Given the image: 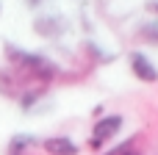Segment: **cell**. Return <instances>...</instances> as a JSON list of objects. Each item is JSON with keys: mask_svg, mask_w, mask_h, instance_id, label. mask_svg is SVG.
Returning <instances> with one entry per match:
<instances>
[{"mask_svg": "<svg viewBox=\"0 0 158 155\" xmlns=\"http://www.w3.org/2000/svg\"><path fill=\"white\" fill-rule=\"evenodd\" d=\"M3 50H6V61H8L11 67H17L22 75L33 78V80L50 83V80H56V78L61 75V67H58L56 61H50L47 55H42V53L22 50V47H17V44H6Z\"/></svg>", "mask_w": 158, "mask_h": 155, "instance_id": "6da1fadb", "label": "cell"}, {"mask_svg": "<svg viewBox=\"0 0 158 155\" xmlns=\"http://www.w3.org/2000/svg\"><path fill=\"white\" fill-rule=\"evenodd\" d=\"M122 125H125L122 114H108V116H100V119L94 122L92 133H89V150H100V147H106L111 139H117V133L122 130Z\"/></svg>", "mask_w": 158, "mask_h": 155, "instance_id": "7a4b0ae2", "label": "cell"}, {"mask_svg": "<svg viewBox=\"0 0 158 155\" xmlns=\"http://www.w3.org/2000/svg\"><path fill=\"white\" fill-rule=\"evenodd\" d=\"M128 64H131V72H133L139 80H144V83H156V80H158V67L153 64V58H150L147 53H142V50H131Z\"/></svg>", "mask_w": 158, "mask_h": 155, "instance_id": "3957f363", "label": "cell"}, {"mask_svg": "<svg viewBox=\"0 0 158 155\" xmlns=\"http://www.w3.org/2000/svg\"><path fill=\"white\" fill-rule=\"evenodd\" d=\"M42 150L47 155H78V144L67 136H50L42 141Z\"/></svg>", "mask_w": 158, "mask_h": 155, "instance_id": "277c9868", "label": "cell"}, {"mask_svg": "<svg viewBox=\"0 0 158 155\" xmlns=\"http://www.w3.org/2000/svg\"><path fill=\"white\" fill-rule=\"evenodd\" d=\"M33 144H36V139H33V136H28V133H17V136L8 141L6 155H25L28 150H33Z\"/></svg>", "mask_w": 158, "mask_h": 155, "instance_id": "5b68a950", "label": "cell"}, {"mask_svg": "<svg viewBox=\"0 0 158 155\" xmlns=\"http://www.w3.org/2000/svg\"><path fill=\"white\" fill-rule=\"evenodd\" d=\"M103 155H144V153H142V144H139V136H133V139L122 141L119 147H111L108 153H103Z\"/></svg>", "mask_w": 158, "mask_h": 155, "instance_id": "8992f818", "label": "cell"}, {"mask_svg": "<svg viewBox=\"0 0 158 155\" xmlns=\"http://www.w3.org/2000/svg\"><path fill=\"white\" fill-rule=\"evenodd\" d=\"M142 36L158 44V25H144V28H142Z\"/></svg>", "mask_w": 158, "mask_h": 155, "instance_id": "52a82bcc", "label": "cell"}, {"mask_svg": "<svg viewBox=\"0 0 158 155\" xmlns=\"http://www.w3.org/2000/svg\"><path fill=\"white\" fill-rule=\"evenodd\" d=\"M44 3H47V0H25V6H28V8H42Z\"/></svg>", "mask_w": 158, "mask_h": 155, "instance_id": "ba28073f", "label": "cell"}, {"mask_svg": "<svg viewBox=\"0 0 158 155\" xmlns=\"http://www.w3.org/2000/svg\"><path fill=\"white\" fill-rule=\"evenodd\" d=\"M153 11H156V14H158V3H153Z\"/></svg>", "mask_w": 158, "mask_h": 155, "instance_id": "9c48e42d", "label": "cell"}]
</instances>
